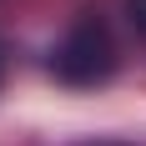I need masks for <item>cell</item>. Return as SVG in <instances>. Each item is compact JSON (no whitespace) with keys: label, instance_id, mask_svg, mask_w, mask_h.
Here are the masks:
<instances>
[{"label":"cell","instance_id":"cell-1","mask_svg":"<svg viewBox=\"0 0 146 146\" xmlns=\"http://www.w3.org/2000/svg\"><path fill=\"white\" fill-rule=\"evenodd\" d=\"M50 71L66 86H96V81H106L116 71V45H111V35H106V25L96 15H81L60 35V45L50 50Z\"/></svg>","mask_w":146,"mask_h":146},{"label":"cell","instance_id":"cell-2","mask_svg":"<svg viewBox=\"0 0 146 146\" xmlns=\"http://www.w3.org/2000/svg\"><path fill=\"white\" fill-rule=\"evenodd\" d=\"M126 20L136 25V35L146 40V0H126Z\"/></svg>","mask_w":146,"mask_h":146},{"label":"cell","instance_id":"cell-3","mask_svg":"<svg viewBox=\"0 0 146 146\" xmlns=\"http://www.w3.org/2000/svg\"><path fill=\"white\" fill-rule=\"evenodd\" d=\"M0 81H5V56H0Z\"/></svg>","mask_w":146,"mask_h":146}]
</instances>
